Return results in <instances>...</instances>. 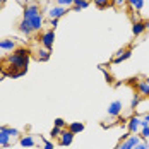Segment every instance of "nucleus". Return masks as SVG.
Segmentation results:
<instances>
[{"mask_svg":"<svg viewBox=\"0 0 149 149\" xmlns=\"http://www.w3.org/2000/svg\"><path fill=\"white\" fill-rule=\"evenodd\" d=\"M0 50L14 52V50H15V41H14V40H0Z\"/></svg>","mask_w":149,"mask_h":149,"instance_id":"nucleus-13","label":"nucleus"},{"mask_svg":"<svg viewBox=\"0 0 149 149\" xmlns=\"http://www.w3.org/2000/svg\"><path fill=\"white\" fill-rule=\"evenodd\" d=\"M9 63H12V67L15 69H28V63H29V52L26 50V48H15L14 53L12 55H9V58H7Z\"/></svg>","mask_w":149,"mask_h":149,"instance_id":"nucleus-2","label":"nucleus"},{"mask_svg":"<svg viewBox=\"0 0 149 149\" xmlns=\"http://www.w3.org/2000/svg\"><path fill=\"white\" fill-rule=\"evenodd\" d=\"M0 129H2L7 135H10V137H17V135H19V130H17V129H12V127H0Z\"/></svg>","mask_w":149,"mask_h":149,"instance_id":"nucleus-20","label":"nucleus"},{"mask_svg":"<svg viewBox=\"0 0 149 149\" xmlns=\"http://www.w3.org/2000/svg\"><path fill=\"white\" fill-rule=\"evenodd\" d=\"M72 141H74V134L69 129H63L62 135H60V146H70Z\"/></svg>","mask_w":149,"mask_h":149,"instance_id":"nucleus-7","label":"nucleus"},{"mask_svg":"<svg viewBox=\"0 0 149 149\" xmlns=\"http://www.w3.org/2000/svg\"><path fill=\"white\" fill-rule=\"evenodd\" d=\"M139 137H141V139H149V125L141 129V135H139Z\"/></svg>","mask_w":149,"mask_h":149,"instance_id":"nucleus-25","label":"nucleus"},{"mask_svg":"<svg viewBox=\"0 0 149 149\" xmlns=\"http://www.w3.org/2000/svg\"><path fill=\"white\" fill-rule=\"evenodd\" d=\"M94 5L98 9H106L110 5V0H94Z\"/></svg>","mask_w":149,"mask_h":149,"instance_id":"nucleus-23","label":"nucleus"},{"mask_svg":"<svg viewBox=\"0 0 149 149\" xmlns=\"http://www.w3.org/2000/svg\"><path fill=\"white\" fill-rule=\"evenodd\" d=\"M43 149H55V144L48 139H43Z\"/></svg>","mask_w":149,"mask_h":149,"instance_id":"nucleus-27","label":"nucleus"},{"mask_svg":"<svg viewBox=\"0 0 149 149\" xmlns=\"http://www.w3.org/2000/svg\"><path fill=\"white\" fill-rule=\"evenodd\" d=\"M134 149H149V142H146V141H141V142H139Z\"/></svg>","mask_w":149,"mask_h":149,"instance_id":"nucleus-28","label":"nucleus"},{"mask_svg":"<svg viewBox=\"0 0 149 149\" xmlns=\"http://www.w3.org/2000/svg\"><path fill=\"white\" fill-rule=\"evenodd\" d=\"M139 142H141V137H139V135H135V134L129 135L125 141H122L118 146H117V149H134Z\"/></svg>","mask_w":149,"mask_h":149,"instance_id":"nucleus-4","label":"nucleus"},{"mask_svg":"<svg viewBox=\"0 0 149 149\" xmlns=\"http://www.w3.org/2000/svg\"><path fill=\"white\" fill-rule=\"evenodd\" d=\"M127 127H129V132L130 134H139V130H141V118L139 117H132V118H129L127 122Z\"/></svg>","mask_w":149,"mask_h":149,"instance_id":"nucleus-6","label":"nucleus"},{"mask_svg":"<svg viewBox=\"0 0 149 149\" xmlns=\"http://www.w3.org/2000/svg\"><path fill=\"white\" fill-rule=\"evenodd\" d=\"M43 48L46 50H52L53 48V43H55V29H46L41 33V38H40Z\"/></svg>","mask_w":149,"mask_h":149,"instance_id":"nucleus-3","label":"nucleus"},{"mask_svg":"<svg viewBox=\"0 0 149 149\" xmlns=\"http://www.w3.org/2000/svg\"><path fill=\"white\" fill-rule=\"evenodd\" d=\"M55 2H57V5L65 7V9H69V7H72V5H74V0H55Z\"/></svg>","mask_w":149,"mask_h":149,"instance_id":"nucleus-21","label":"nucleus"},{"mask_svg":"<svg viewBox=\"0 0 149 149\" xmlns=\"http://www.w3.org/2000/svg\"><path fill=\"white\" fill-rule=\"evenodd\" d=\"M58 21H60V19H52V21H50V24H52V29H55V28L58 26Z\"/></svg>","mask_w":149,"mask_h":149,"instance_id":"nucleus-30","label":"nucleus"},{"mask_svg":"<svg viewBox=\"0 0 149 149\" xmlns=\"http://www.w3.org/2000/svg\"><path fill=\"white\" fill-rule=\"evenodd\" d=\"M48 14H50L52 19H60V17H63V15L67 14V9H65V7H60V5H55V7L50 9Z\"/></svg>","mask_w":149,"mask_h":149,"instance_id":"nucleus-8","label":"nucleus"},{"mask_svg":"<svg viewBox=\"0 0 149 149\" xmlns=\"http://www.w3.org/2000/svg\"><path fill=\"white\" fill-rule=\"evenodd\" d=\"M103 74H104V79H106V82H113V77H111V75L108 74L106 70H103Z\"/></svg>","mask_w":149,"mask_h":149,"instance_id":"nucleus-29","label":"nucleus"},{"mask_svg":"<svg viewBox=\"0 0 149 149\" xmlns=\"http://www.w3.org/2000/svg\"><path fill=\"white\" fill-rule=\"evenodd\" d=\"M122 101L120 100H115V101H111V103L108 104V108H106V113L110 115V117H118L120 113H122Z\"/></svg>","mask_w":149,"mask_h":149,"instance_id":"nucleus-5","label":"nucleus"},{"mask_svg":"<svg viewBox=\"0 0 149 149\" xmlns=\"http://www.w3.org/2000/svg\"><path fill=\"white\" fill-rule=\"evenodd\" d=\"M74 10H81V9H88L89 7V0H74Z\"/></svg>","mask_w":149,"mask_h":149,"instance_id":"nucleus-18","label":"nucleus"},{"mask_svg":"<svg viewBox=\"0 0 149 149\" xmlns=\"http://www.w3.org/2000/svg\"><path fill=\"white\" fill-rule=\"evenodd\" d=\"M50 50H46V48H41V50H38V53H36V58L38 62H46V60H50Z\"/></svg>","mask_w":149,"mask_h":149,"instance_id":"nucleus-16","label":"nucleus"},{"mask_svg":"<svg viewBox=\"0 0 149 149\" xmlns=\"http://www.w3.org/2000/svg\"><path fill=\"white\" fill-rule=\"evenodd\" d=\"M19 144H21L22 148H33V146L36 144V141H34L33 135H22V137L19 139Z\"/></svg>","mask_w":149,"mask_h":149,"instance_id":"nucleus-12","label":"nucleus"},{"mask_svg":"<svg viewBox=\"0 0 149 149\" xmlns=\"http://www.w3.org/2000/svg\"><path fill=\"white\" fill-rule=\"evenodd\" d=\"M62 130H63V129H60V127H53L52 132H50V135H52L53 139H55V137H60V135H62Z\"/></svg>","mask_w":149,"mask_h":149,"instance_id":"nucleus-24","label":"nucleus"},{"mask_svg":"<svg viewBox=\"0 0 149 149\" xmlns=\"http://www.w3.org/2000/svg\"><path fill=\"white\" fill-rule=\"evenodd\" d=\"M146 82H148V84H149V77H148V79H146Z\"/></svg>","mask_w":149,"mask_h":149,"instance_id":"nucleus-35","label":"nucleus"},{"mask_svg":"<svg viewBox=\"0 0 149 149\" xmlns=\"http://www.w3.org/2000/svg\"><path fill=\"white\" fill-rule=\"evenodd\" d=\"M113 3H115V5H118V7H122V5H125V3H127V0H113Z\"/></svg>","mask_w":149,"mask_h":149,"instance_id":"nucleus-31","label":"nucleus"},{"mask_svg":"<svg viewBox=\"0 0 149 149\" xmlns=\"http://www.w3.org/2000/svg\"><path fill=\"white\" fill-rule=\"evenodd\" d=\"M149 29V21H146V31Z\"/></svg>","mask_w":149,"mask_h":149,"instance_id":"nucleus-33","label":"nucleus"},{"mask_svg":"<svg viewBox=\"0 0 149 149\" xmlns=\"http://www.w3.org/2000/svg\"><path fill=\"white\" fill-rule=\"evenodd\" d=\"M3 2H7V0H0V3H3Z\"/></svg>","mask_w":149,"mask_h":149,"instance_id":"nucleus-34","label":"nucleus"},{"mask_svg":"<svg viewBox=\"0 0 149 149\" xmlns=\"http://www.w3.org/2000/svg\"><path fill=\"white\" fill-rule=\"evenodd\" d=\"M137 91L141 96H149V84L146 81H139L137 82Z\"/></svg>","mask_w":149,"mask_h":149,"instance_id":"nucleus-15","label":"nucleus"},{"mask_svg":"<svg viewBox=\"0 0 149 149\" xmlns=\"http://www.w3.org/2000/svg\"><path fill=\"white\" fill-rule=\"evenodd\" d=\"M130 55H132V52H130V50H127V52L118 50V52H117V57L113 58V63H115V65H117V63H122V62H125V60L130 58Z\"/></svg>","mask_w":149,"mask_h":149,"instance_id":"nucleus-9","label":"nucleus"},{"mask_svg":"<svg viewBox=\"0 0 149 149\" xmlns=\"http://www.w3.org/2000/svg\"><path fill=\"white\" fill-rule=\"evenodd\" d=\"M144 120H146V122H148V123H149V113H148V115H146V117H144Z\"/></svg>","mask_w":149,"mask_h":149,"instance_id":"nucleus-32","label":"nucleus"},{"mask_svg":"<svg viewBox=\"0 0 149 149\" xmlns=\"http://www.w3.org/2000/svg\"><path fill=\"white\" fill-rule=\"evenodd\" d=\"M139 96H141V94H135L134 98H132V101H130V108H137V106H139V101H141V100H139Z\"/></svg>","mask_w":149,"mask_h":149,"instance_id":"nucleus-26","label":"nucleus"},{"mask_svg":"<svg viewBox=\"0 0 149 149\" xmlns=\"http://www.w3.org/2000/svg\"><path fill=\"white\" fill-rule=\"evenodd\" d=\"M22 19L28 21V24L31 26V29L34 31V33L43 28V15L40 12V5H38L36 2H33V3H29V5L24 7Z\"/></svg>","mask_w":149,"mask_h":149,"instance_id":"nucleus-1","label":"nucleus"},{"mask_svg":"<svg viewBox=\"0 0 149 149\" xmlns=\"http://www.w3.org/2000/svg\"><path fill=\"white\" fill-rule=\"evenodd\" d=\"M127 3H129L134 10H142V9H144V0H127Z\"/></svg>","mask_w":149,"mask_h":149,"instance_id":"nucleus-19","label":"nucleus"},{"mask_svg":"<svg viewBox=\"0 0 149 149\" xmlns=\"http://www.w3.org/2000/svg\"><path fill=\"white\" fill-rule=\"evenodd\" d=\"M53 127H60V129H67V122L63 118H55L53 120Z\"/></svg>","mask_w":149,"mask_h":149,"instance_id":"nucleus-22","label":"nucleus"},{"mask_svg":"<svg viewBox=\"0 0 149 149\" xmlns=\"http://www.w3.org/2000/svg\"><path fill=\"white\" fill-rule=\"evenodd\" d=\"M17 29H19V33H22V34H26V36H31L34 31L31 29V26L28 24V21H24V19H21V22L17 24Z\"/></svg>","mask_w":149,"mask_h":149,"instance_id":"nucleus-10","label":"nucleus"},{"mask_svg":"<svg viewBox=\"0 0 149 149\" xmlns=\"http://www.w3.org/2000/svg\"><path fill=\"white\" fill-rule=\"evenodd\" d=\"M144 31H146V22H142V21H135L134 24H132V33H134V36H141Z\"/></svg>","mask_w":149,"mask_h":149,"instance_id":"nucleus-11","label":"nucleus"},{"mask_svg":"<svg viewBox=\"0 0 149 149\" xmlns=\"http://www.w3.org/2000/svg\"><path fill=\"white\" fill-rule=\"evenodd\" d=\"M10 135H7L2 129H0V148H9L10 146Z\"/></svg>","mask_w":149,"mask_h":149,"instance_id":"nucleus-17","label":"nucleus"},{"mask_svg":"<svg viewBox=\"0 0 149 149\" xmlns=\"http://www.w3.org/2000/svg\"><path fill=\"white\" fill-rule=\"evenodd\" d=\"M69 130L74 135L81 134V132L84 130V123H82V122H70V123H69Z\"/></svg>","mask_w":149,"mask_h":149,"instance_id":"nucleus-14","label":"nucleus"}]
</instances>
